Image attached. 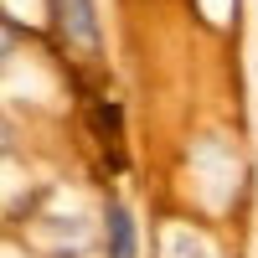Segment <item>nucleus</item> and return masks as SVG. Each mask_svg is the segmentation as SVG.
<instances>
[{
  "label": "nucleus",
  "instance_id": "obj_1",
  "mask_svg": "<svg viewBox=\"0 0 258 258\" xmlns=\"http://www.w3.org/2000/svg\"><path fill=\"white\" fill-rule=\"evenodd\" d=\"M57 31L78 41L83 52H98V21H93V0H52Z\"/></svg>",
  "mask_w": 258,
  "mask_h": 258
},
{
  "label": "nucleus",
  "instance_id": "obj_2",
  "mask_svg": "<svg viewBox=\"0 0 258 258\" xmlns=\"http://www.w3.org/2000/svg\"><path fill=\"white\" fill-rule=\"evenodd\" d=\"M88 124H93V135L98 145L109 150V160L124 165V109L114 98H93V109H88Z\"/></svg>",
  "mask_w": 258,
  "mask_h": 258
},
{
  "label": "nucleus",
  "instance_id": "obj_3",
  "mask_svg": "<svg viewBox=\"0 0 258 258\" xmlns=\"http://www.w3.org/2000/svg\"><path fill=\"white\" fill-rule=\"evenodd\" d=\"M103 248H109V258H140L135 217H129L124 202H109V212H103Z\"/></svg>",
  "mask_w": 258,
  "mask_h": 258
}]
</instances>
